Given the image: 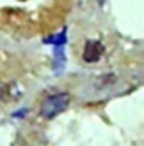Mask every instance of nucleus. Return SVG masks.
Returning a JSON list of instances; mask_svg holds the SVG:
<instances>
[{"label":"nucleus","instance_id":"6","mask_svg":"<svg viewBox=\"0 0 144 146\" xmlns=\"http://www.w3.org/2000/svg\"><path fill=\"white\" fill-rule=\"evenodd\" d=\"M102 2H105V0H100V3H102Z\"/></svg>","mask_w":144,"mask_h":146},{"label":"nucleus","instance_id":"2","mask_svg":"<svg viewBox=\"0 0 144 146\" xmlns=\"http://www.w3.org/2000/svg\"><path fill=\"white\" fill-rule=\"evenodd\" d=\"M104 54V44L95 39H88L83 48V61L85 63H97Z\"/></svg>","mask_w":144,"mask_h":146},{"label":"nucleus","instance_id":"1","mask_svg":"<svg viewBox=\"0 0 144 146\" xmlns=\"http://www.w3.org/2000/svg\"><path fill=\"white\" fill-rule=\"evenodd\" d=\"M71 102V97L70 94L66 92H58V94H53L49 97H46L39 107V114L44 117V119H53L56 115H59L61 112L68 109Z\"/></svg>","mask_w":144,"mask_h":146},{"label":"nucleus","instance_id":"4","mask_svg":"<svg viewBox=\"0 0 144 146\" xmlns=\"http://www.w3.org/2000/svg\"><path fill=\"white\" fill-rule=\"evenodd\" d=\"M115 82V76L114 75H107V76H100L98 82H97V88H107L108 85H112Z\"/></svg>","mask_w":144,"mask_h":146},{"label":"nucleus","instance_id":"3","mask_svg":"<svg viewBox=\"0 0 144 146\" xmlns=\"http://www.w3.org/2000/svg\"><path fill=\"white\" fill-rule=\"evenodd\" d=\"M19 97H20V88L17 87L15 82L2 83V90H0V100L2 102H15Z\"/></svg>","mask_w":144,"mask_h":146},{"label":"nucleus","instance_id":"5","mask_svg":"<svg viewBox=\"0 0 144 146\" xmlns=\"http://www.w3.org/2000/svg\"><path fill=\"white\" fill-rule=\"evenodd\" d=\"M0 90H2V82H0Z\"/></svg>","mask_w":144,"mask_h":146}]
</instances>
